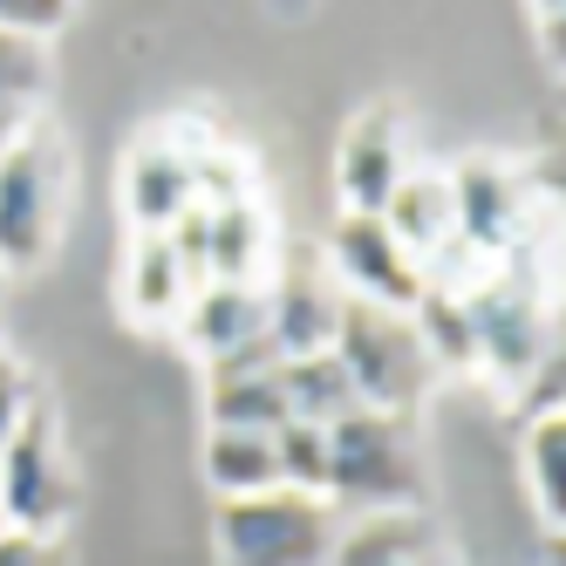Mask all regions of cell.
Returning a JSON list of instances; mask_svg holds the SVG:
<instances>
[{
  "label": "cell",
  "instance_id": "1",
  "mask_svg": "<svg viewBox=\"0 0 566 566\" xmlns=\"http://www.w3.org/2000/svg\"><path fill=\"white\" fill-rule=\"evenodd\" d=\"M464 301V321H471V342H478V361L492 376H505L512 389L539 369V361L559 348L553 335V307H546V266H539V247H525L499 266H484V280H471Z\"/></svg>",
  "mask_w": 566,
  "mask_h": 566
},
{
  "label": "cell",
  "instance_id": "2",
  "mask_svg": "<svg viewBox=\"0 0 566 566\" xmlns=\"http://www.w3.org/2000/svg\"><path fill=\"white\" fill-rule=\"evenodd\" d=\"M69 219V144L28 124L0 150V273L42 266Z\"/></svg>",
  "mask_w": 566,
  "mask_h": 566
},
{
  "label": "cell",
  "instance_id": "3",
  "mask_svg": "<svg viewBox=\"0 0 566 566\" xmlns=\"http://www.w3.org/2000/svg\"><path fill=\"white\" fill-rule=\"evenodd\" d=\"M335 361L348 369L361 410H382V417H402L410 402L430 389V355L410 328V314L396 307H369V301H348L342 294V328H335Z\"/></svg>",
  "mask_w": 566,
  "mask_h": 566
},
{
  "label": "cell",
  "instance_id": "4",
  "mask_svg": "<svg viewBox=\"0 0 566 566\" xmlns=\"http://www.w3.org/2000/svg\"><path fill=\"white\" fill-rule=\"evenodd\" d=\"M219 553H226V566H328L335 505L314 492H287V484H273L260 499H226Z\"/></svg>",
  "mask_w": 566,
  "mask_h": 566
},
{
  "label": "cell",
  "instance_id": "5",
  "mask_svg": "<svg viewBox=\"0 0 566 566\" xmlns=\"http://www.w3.org/2000/svg\"><path fill=\"white\" fill-rule=\"evenodd\" d=\"M342 505L361 512H410L417 505V451H410V430L402 417L382 410H355L328 430V484Z\"/></svg>",
  "mask_w": 566,
  "mask_h": 566
},
{
  "label": "cell",
  "instance_id": "6",
  "mask_svg": "<svg viewBox=\"0 0 566 566\" xmlns=\"http://www.w3.org/2000/svg\"><path fill=\"white\" fill-rule=\"evenodd\" d=\"M69 512H75V478H69V458H62V430L42 402H34L28 423L8 437V451H0V525H8V533L55 539Z\"/></svg>",
  "mask_w": 566,
  "mask_h": 566
},
{
  "label": "cell",
  "instance_id": "7",
  "mask_svg": "<svg viewBox=\"0 0 566 566\" xmlns=\"http://www.w3.org/2000/svg\"><path fill=\"white\" fill-rule=\"evenodd\" d=\"M451 239L471 247L484 266H499L512 253L533 247V206H525V185L492 165V157H471L451 171Z\"/></svg>",
  "mask_w": 566,
  "mask_h": 566
},
{
  "label": "cell",
  "instance_id": "8",
  "mask_svg": "<svg viewBox=\"0 0 566 566\" xmlns=\"http://www.w3.org/2000/svg\"><path fill=\"white\" fill-rule=\"evenodd\" d=\"M328 253L348 280V301H369V307H396V314H410L423 294H430V273L396 247V232L369 212H342L335 219V239H328Z\"/></svg>",
  "mask_w": 566,
  "mask_h": 566
},
{
  "label": "cell",
  "instance_id": "9",
  "mask_svg": "<svg viewBox=\"0 0 566 566\" xmlns=\"http://www.w3.org/2000/svg\"><path fill=\"white\" fill-rule=\"evenodd\" d=\"M178 321H185V342L206 355V369H226V361H280L266 342V287H198Z\"/></svg>",
  "mask_w": 566,
  "mask_h": 566
},
{
  "label": "cell",
  "instance_id": "10",
  "mask_svg": "<svg viewBox=\"0 0 566 566\" xmlns=\"http://www.w3.org/2000/svg\"><path fill=\"white\" fill-rule=\"evenodd\" d=\"M328 566H458V553L410 505V512H361L348 533H335Z\"/></svg>",
  "mask_w": 566,
  "mask_h": 566
},
{
  "label": "cell",
  "instance_id": "11",
  "mask_svg": "<svg viewBox=\"0 0 566 566\" xmlns=\"http://www.w3.org/2000/svg\"><path fill=\"white\" fill-rule=\"evenodd\" d=\"M191 157L171 137H150L130 150V171H124V198H130V219L144 232H171L185 212H198V178H191Z\"/></svg>",
  "mask_w": 566,
  "mask_h": 566
},
{
  "label": "cell",
  "instance_id": "12",
  "mask_svg": "<svg viewBox=\"0 0 566 566\" xmlns=\"http://www.w3.org/2000/svg\"><path fill=\"white\" fill-rule=\"evenodd\" d=\"M342 328V294L314 273H287L280 287H266V342L280 361L301 355H328Z\"/></svg>",
  "mask_w": 566,
  "mask_h": 566
},
{
  "label": "cell",
  "instance_id": "13",
  "mask_svg": "<svg viewBox=\"0 0 566 566\" xmlns=\"http://www.w3.org/2000/svg\"><path fill=\"white\" fill-rule=\"evenodd\" d=\"M402 178H410V165H402L396 109H369V116L348 130V144H342V198H348V212L382 219L389 191H396Z\"/></svg>",
  "mask_w": 566,
  "mask_h": 566
},
{
  "label": "cell",
  "instance_id": "14",
  "mask_svg": "<svg viewBox=\"0 0 566 566\" xmlns=\"http://www.w3.org/2000/svg\"><path fill=\"white\" fill-rule=\"evenodd\" d=\"M212 430H260L280 437L294 423L287 410V389H280V361H226L212 369Z\"/></svg>",
  "mask_w": 566,
  "mask_h": 566
},
{
  "label": "cell",
  "instance_id": "15",
  "mask_svg": "<svg viewBox=\"0 0 566 566\" xmlns=\"http://www.w3.org/2000/svg\"><path fill=\"white\" fill-rule=\"evenodd\" d=\"M266 253H273V232L253 198L206 212V287H266L260 280Z\"/></svg>",
  "mask_w": 566,
  "mask_h": 566
},
{
  "label": "cell",
  "instance_id": "16",
  "mask_svg": "<svg viewBox=\"0 0 566 566\" xmlns=\"http://www.w3.org/2000/svg\"><path fill=\"white\" fill-rule=\"evenodd\" d=\"M382 226L396 232V247L410 253L417 266H423L430 253H443V247H451V178H423V171H410V178L389 191Z\"/></svg>",
  "mask_w": 566,
  "mask_h": 566
},
{
  "label": "cell",
  "instance_id": "17",
  "mask_svg": "<svg viewBox=\"0 0 566 566\" xmlns=\"http://www.w3.org/2000/svg\"><path fill=\"white\" fill-rule=\"evenodd\" d=\"M130 314L137 321H178L185 301L198 294V280L185 273L178 247H171V232H144L137 239V253H130Z\"/></svg>",
  "mask_w": 566,
  "mask_h": 566
},
{
  "label": "cell",
  "instance_id": "18",
  "mask_svg": "<svg viewBox=\"0 0 566 566\" xmlns=\"http://www.w3.org/2000/svg\"><path fill=\"white\" fill-rule=\"evenodd\" d=\"M280 389H287L294 423H314V430H335L342 417H355V410H361V396H355L348 369L335 361V348H328V355L280 361Z\"/></svg>",
  "mask_w": 566,
  "mask_h": 566
},
{
  "label": "cell",
  "instance_id": "19",
  "mask_svg": "<svg viewBox=\"0 0 566 566\" xmlns=\"http://www.w3.org/2000/svg\"><path fill=\"white\" fill-rule=\"evenodd\" d=\"M206 478L226 499H260L280 484V443L260 430H212L206 443Z\"/></svg>",
  "mask_w": 566,
  "mask_h": 566
},
{
  "label": "cell",
  "instance_id": "20",
  "mask_svg": "<svg viewBox=\"0 0 566 566\" xmlns=\"http://www.w3.org/2000/svg\"><path fill=\"white\" fill-rule=\"evenodd\" d=\"M410 328L430 355V369H478V342H471V321H464V301L430 287L417 307H410Z\"/></svg>",
  "mask_w": 566,
  "mask_h": 566
},
{
  "label": "cell",
  "instance_id": "21",
  "mask_svg": "<svg viewBox=\"0 0 566 566\" xmlns=\"http://www.w3.org/2000/svg\"><path fill=\"white\" fill-rule=\"evenodd\" d=\"M49 62L42 42H21V34H0V137H14L34 124V103H42Z\"/></svg>",
  "mask_w": 566,
  "mask_h": 566
},
{
  "label": "cell",
  "instance_id": "22",
  "mask_svg": "<svg viewBox=\"0 0 566 566\" xmlns=\"http://www.w3.org/2000/svg\"><path fill=\"white\" fill-rule=\"evenodd\" d=\"M525 478H533V505L559 525L566 518V417H533L525 437Z\"/></svg>",
  "mask_w": 566,
  "mask_h": 566
},
{
  "label": "cell",
  "instance_id": "23",
  "mask_svg": "<svg viewBox=\"0 0 566 566\" xmlns=\"http://www.w3.org/2000/svg\"><path fill=\"white\" fill-rule=\"evenodd\" d=\"M273 443H280V484H287V492H314L321 499V484H328V430L287 423Z\"/></svg>",
  "mask_w": 566,
  "mask_h": 566
},
{
  "label": "cell",
  "instance_id": "24",
  "mask_svg": "<svg viewBox=\"0 0 566 566\" xmlns=\"http://www.w3.org/2000/svg\"><path fill=\"white\" fill-rule=\"evenodd\" d=\"M28 410H34V389H28V369L14 355H0V451H8V437L28 423Z\"/></svg>",
  "mask_w": 566,
  "mask_h": 566
},
{
  "label": "cell",
  "instance_id": "25",
  "mask_svg": "<svg viewBox=\"0 0 566 566\" xmlns=\"http://www.w3.org/2000/svg\"><path fill=\"white\" fill-rule=\"evenodd\" d=\"M62 21H69L62 0H0V34H21V42H34V34H49Z\"/></svg>",
  "mask_w": 566,
  "mask_h": 566
},
{
  "label": "cell",
  "instance_id": "26",
  "mask_svg": "<svg viewBox=\"0 0 566 566\" xmlns=\"http://www.w3.org/2000/svg\"><path fill=\"white\" fill-rule=\"evenodd\" d=\"M0 566H69V553L42 533H0Z\"/></svg>",
  "mask_w": 566,
  "mask_h": 566
},
{
  "label": "cell",
  "instance_id": "27",
  "mask_svg": "<svg viewBox=\"0 0 566 566\" xmlns=\"http://www.w3.org/2000/svg\"><path fill=\"white\" fill-rule=\"evenodd\" d=\"M0 150H8V137H0Z\"/></svg>",
  "mask_w": 566,
  "mask_h": 566
},
{
  "label": "cell",
  "instance_id": "28",
  "mask_svg": "<svg viewBox=\"0 0 566 566\" xmlns=\"http://www.w3.org/2000/svg\"><path fill=\"white\" fill-rule=\"evenodd\" d=\"M0 533H8V525H0Z\"/></svg>",
  "mask_w": 566,
  "mask_h": 566
}]
</instances>
